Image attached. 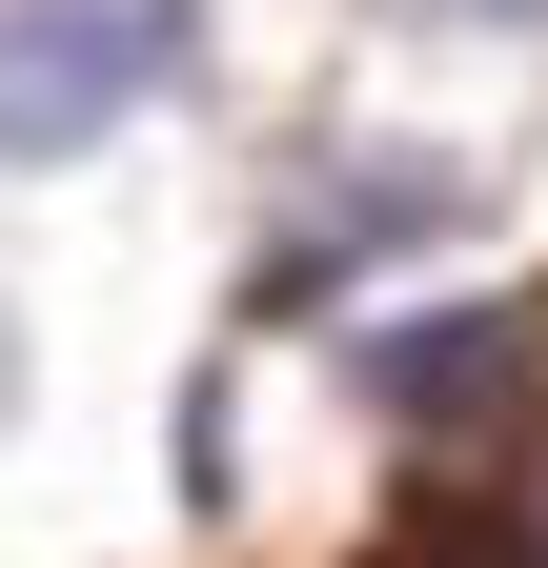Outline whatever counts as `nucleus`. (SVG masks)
Returning <instances> with one entry per match:
<instances>
[{
	"instance_id": "nucleus-1",
	"label": "nucleus",
	"mask_w": 548,
	"mask_h": 568,
	"mask_svg": "<svg viewBox=\"0 0 548 568\" xmlns=\"http://www.w3.org/2000/svg\"><path fill=\"white\" fill-rule=\"evenodd\" d=\"M143 82H163V21H143V0H0V163L102 142Z\"/></svg>"
},
{
	"instance_id": "nucleus-2",
	"label": "nucleus",
	"mask_w": 548,
	"mask_h": 568,
	"mask_svg": "<svg viewBox=\"0 0 548 568\" xmlns=\"http://www.w3.org/2000/svg\"><path fill=\"white\" fill-rule=\"evenodd\" d=\"M488 386H528V305H427V325L366 345V406H406V426H447V406H488Z\"/></svg>"
},
{
	"instance_id": "nucleus-3",
	"label": "nucleus",
	"mask_w": 548,
	"mask_h": 568,
	"mask_svg": "<svg viewBox=\"0 0 548 568\" xmlns=\"http://www.w3.org/2000/svg\"><path fill=\"white\" fill-rule=\"evenodd\" d=\"M467 21H548V0H467Z\"/></svg>"
}]
</instances>
